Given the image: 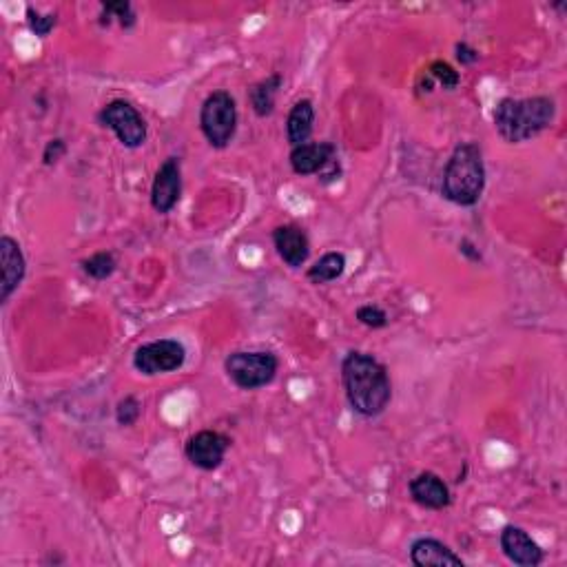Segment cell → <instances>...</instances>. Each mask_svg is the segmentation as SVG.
<instances>
[{
  "label": "cell",
  "mask_w": 567,
  "mask_h": 567,
  "mask_svg": "<svg viewBox=\"0 0 567 567\" xmlns=\"http://www.w3.org/2000/svg\"><path fill=\"white\" fill-rule=\"evenodd\" d=\"M67 153V144L56 138V140H49L47 142V147H45V153H43V162L47 164V167H51V164H56L60 158H63Z\"/></svg>",
  "instance_id": "cell-25"
},
{
  "label": "cell",
  "mask_w": 567,
  "mask_h": 567,
  "mask_svg": "<svg viewBox=\"0 0 567 567\" xmlns=\"http://www.w3.org/2000/svg\"><path fill=\"white\" fill-rule=\"evenodd\" d=\"M118 18V23L131 29L136 25V12H133V5L127 0H118V3H102V14H100V25H111V20Z\"/></svg>",
  "instance_id": "cell-20"
},
{
  "label": "cell",
  "mask_w": 567,
  "mask_h": 567,
  "mask_svg": "<svg viewBox=\"0 0 567 567\" xmlns=\"http://www.w3.org/2000/svg\"><path fill=\"white\" fill-rule=\"evenodd\" d=\"M315 125V107L311 100H297L286 118V138L291 147L311 142Z\"/></svg>",
  "instance_id": "cell-16"
},
{
  "label": "cell",
  "mask_w": 567,
  "mask_h": 567,
  "mask_svg": "<svg viewBox=\"0 0 567 567\" xmlns=\"http://www.w3.org/2000/svg\"><path fill=\"white\" fill-rule=\"evenodd\" d=\"M459 249H461L463 255L470 257L472 262H479V260H481V253L477 251V246H474L470 240H463V242L459 244Z\"/></svg>",
  "instance_id": "cell-27"
},
{
  "label": "cell",
  "mask_w": 567,
  "mask_h": 567,
  "mask_svg": "<svg viewBox=\"0 0 567 567\" xmlns=\"http://www.w3.org/2000/svg\"><path fill=\"white\" fill-rule=\"evenodd\" d=\"M231 448V439L222 435L218 430H200L187 441V448H184V455L193 463L195 468H200L204 472L218 470L226 450Z\"/></svg>",
  "instance_id": "cell-8"
},
{
  "label": "cell",
  "mask_w": 567,
  "mask_h": 567,
  "mask_svg": "<svg viewBox=\"0 0 567 567\" xmlns=\"http://www.w3.org/2000/svg\"><path fill=\"white\" fill-rule=\"evenodd\" d=\"M408 490L410 499L426 510H443L452 503L450 488L435 472H419L417 477L410 481Z\"/></svg>",
  "instance_id": "cell-14"
},
{
  "label": "cell",
  "mask_w": 567,
  "mask_h": 567,
  "mask_svg": "<svg viewBox=\"0 0 567 567\" xmlns=\"http://www.w3.org/2000/svg\"><path fill=\"white\" fill-rule=\"evenodd\" d=\"M556 105L552 98H503L494 109V127L510 144H521L552 127Z\"/></svg>",
  "instance_id": "cell-2"
},
{
  "label": "cell",
  "mask_w": 567,
  "mask_h": 567,
  "mask_svg": "<svg viewBox=\"0 0 567 567\" xmlns=\"http://www.w3.org/2000/svg\"><path fill=\"white\" fill-rule=\"evenodd\" d=\"M182 195V164L180 158L164 160L151 184V206L160 215L171 213Z\"/></svg>",
  "instance_id": "cell-9"
},
{
  "label": "cell",
  "mask_w": 567,
  "mask_h": 567,
  "mask_svg": "<svg viewBox=\"0 0 567 567\" xmlns=\"http://www.w3.org/2000/svg\"><path fill=\"white\" fill-rule=\"evenodd\" d=\"M98 120L102 127L116 133L122 147L140 149L147 142V122H144L142 113L127 100H111L98 113Z\"/></svg>",
  "instance_id": "cell-6"
},
{
  "label": "cell",
  "mask_w": 567,
  "mask_h": 567,
  "mask_svg": "<svg viewBox=\"0 0 567 567\" xmlns=\"http://www.w3.org/2000/svg\"><path fill=\"white\" fill-rule=\"evenodd\" d=\"M501 550L514 565L534 567L543 563V550L519 525H505L501 532Z\"/></svg>",
  "instance_id": "cell-11"
},
{
  "label": "cell",
  "mask_w": 567,
  "mask_h": 567,
  "mask_svg": "<svg viewBox=\"0 0 567 567\" xmlns=\"http://www.w3.org/2000/svg\"><path fill=\"white\" fill-rule=\"evenodd\" d=\"M140 415H142V404L138 401V397L127 395L125 399L118 401V406H116V421H118V426H122V428L136 426Z\"/></svg>",
  "instance_id": "cell-21"
},
{
  "label": "cell",
  "mask_w": 567,
  "mask_h": 567,
  "mask_svg": "<svg viewBox=\"0 0 567 567\" xmlns=\"http://www.w3.org/2000/svg\"><path fill=\"white\" fill-rule=\"evenodd\" d=\"M342 384L350 408L366 419L379 417L393 399L388 370L370 353L353 350L344 357Z\"/></svg>",
  "instance_id": "cell-1"
},
{
  "label": "cell",
  "mask_w": 567,
  "mask_h": 567,
  "mask_svg": "<svg viewBox=\"0 0 567 567\" xmlns=\"http://www.w3.org/2000/svg\"><path fill=\"white\" fill-rule=\"evenodd\" d=\"M280 362L268 350H237L226 357L224 370L237 388L257 390L271 384Z\"/></svg>",
  "instance_id": "cell-5"
},
{
  "label": "cell",
  "mask_w": 567,
  "mask_h": 567,
  "mask_svg": "<svg viewBox=\"0 0 567 567\" xmlns=\"http://www.w3.org/2000/svg\"><path fill=\"white\" fill-rule=\"evenodd\" d=\"M410 561L426 567V565H457L463 567V559L459 554L452 552L446 543H441L437 539H417L410 545Z\"/></svg>",
  "instance_id": "cell-15"
},
{
  "label": "cell",
  "mask_w": 567,
  "mask_h": 567,
  "mask_svg": "<svg viewBox=\"0 0 567 567\" xmlns=\"http://www.w3.org/2000/svg\"><path fill=\"white\" fill-rule=\"evenodd\" d=\"M282 76L280 74H273L264 80L257 82V85L251 87L249 91V100H251V107L260 118L271 116L275 111V100L277 94H280V87H282Z\"/></svg>",
  "instance_id": "cell-17"
},
{
  "label": "cell",
  "mask_w": 567,
  "mask_h": 567,
  "mask_svg": "<svg viewBox=\"0 0 567 567\" xmlns=\"http://www.w3.org/2000/svg\"><path fill=\"white\" fill-rule=\"evenodd\" d=\"M0 264H3V282H0V302L7 304L16 288L23 284L27 273L25 255L14 237H0Z\"/></svg>",
  "instance_id": "cell-12"
},
{
  "label": "cell",
  "mask_w": 567,
  "mask_h": 567,
  "mask_svg": "<svg viewBox=\"0 0 567 567\" xmlns=\"http://www.w3.org/2000/svg\"><path fill=\"white\" fill-rule=\"evenodd\" d=\"M346 271V255L331 251L319 257V260L306 271V280L311 284H331Z\"/></svg>",
  "instance_id": "cell-18"
},
{
  "label": "cell",
  "mask_w": 567,
  "mask_h": 567,
  "mask_svg": "<svg viewBox=\"0 0 567 567\" xmlns=\"http://www.w3.org/2000/svg\"><path fill=\"white\" fill-rule=\"evenodd\" d=\"M80 266H82V271H85V275L91 277V280L102 282V280H107V277L116 273L118 262H116V255H113V253L100 251V253H94L91 257H87V260H82Z\"/></svg>",
  "instance_id": "cell-19"
},
{
  "label": "cell",
  "mask_w": 567,
  "mask_h": 567,
  "mask_svg": "<svg viewBox=\"0 0 567 567\" xmlns=\"http://www.w3.org/2000/svg\"><path fill=\"white\" fill-rule=\"evenodd\" d=\"M486 189V164L481 147L474 142L457 144L443 169L441 193L457 206H474Z\"/></svg>",
  "instance_id": "cell-3"
},
{
  "label": "cell",
  "mask_w": 567,
  "mask_h": 567,
  "mask_svg": "<svg viewBox=\"0 0 567 567\" xmlns=\"http://www.w3.org/2000/svg\"><path fill=\"white\" fill-rule=\"evenodd\" d=\"M187 362V348L178 339H158V342L142 344L133 353V368L147 377L167 375L180 370Z\"/></svg>",
  "instance_id": "cell-7"
},
{
  "label": "cell",
  "mask_w": 567,
  "mask_h": 567,
  "mask_svg": "<svg viewBox=\"0 0 567 567\" xmlns=\"http://www.w3.org/2000/svg\"><path fill=\"white\" fill-rule=\"evenodd\" d=\"M200 129L213 149H226L237 131V105L229 91H213L200 109Z\"/></svg>",
  "instance_id": "cell-4"
},
{
  "label": "cell",
  "mask_w": 567,
  "mask_h": 567,
  "mask_svg": "<svg viewBox=\"0 0 567 567\" xmlns=\"http://www.w3.org/2000/svg\"><path fill=\"white\" fill-rule=\"evenodd\" d=\"M273 244L277 255L282 257V262L291 268H302L311 255V242L308 235L297 224H284L277 226L273 231Z\"/></svg>",
  "instance_id": "cell-13"
},
{
  "label": "cell",
  "mask_w": 567,
  "mask_h": 567,
  "mask_svg": "<svg viewBox=\"0 0 567 567\" xmlns=\"http://www.w3.org/2000/svg\"><path fill=\"white\" fill-rule=\"evenodd\" d=\"M428 76H430L432 80H437L439 85H441L443 89H448V91L457 89L459 82H461L459 71L452 69L448 63H443V60H435V63H432V65L428 67Z\"/></svg>",
  "instance_id": "cell-22"
},
{
  "label": "cell",
  "mask_w": 567,
  "mask_h": 567,
  "mask_svg": "<svg viewBox=\"0 0 567 567\" xmlns=\"http://www.w3.org/2000/svg\"><path fill=\"white\" fill-rule=\"evenodd\" d=\"M457 60L461 65H474L479 60V51L472 49L468 43H457Z\"/></svg>",
  "instance_id": "cell-26"
},
{
  "label": "cell",
  "mask_w": 567,
  "mask_h": 567,
  "mask_svg": "<svg viewBox=\"0 0 567 567\" xmlns=\"http://www.w3.org/2000/svg\"><path fill=\"white\" fill-rule=\"evenodd\" d=\"M27 25L38 38H47L51 29L56 27V16L54 14H40L38 9L27 7Z\"/></svg>",
  "instance_id": "cell-24"
},
{
  "label": "cell",
  "mask_w": 567,
  "mask_h": 567,
  "mask_svg": "<svg viewBox=\"0 0 567 567\" xmlns=\"http://www.w3.org/2000/svg\"><path fill=\"white\" fill-rule=\"evenodd\" d=\"M355 317H357L359 324H364V326H368V328H375V331H377V328H384V326L388 324L386 311H384V308H381V306H377V304L359 306Z\"/></svg>",
  "instance_id": "cell-23"
},
{
  "label": "cell",
  "mask_w": 567,
  "mask_h": 567,
  "mask_svg": "<svg viewBox=\"0 0 567 567\" xmlns=\"http://www.w3.org/2000/svg\"><path fill=\"white\" fill-rule=\"evenodd\" d=\"M288 162L297 175H317L326 173V169L339 171L337 149L331 142H306L293 147Z\"/></svg>",
  "instance_id": "cell-10"
}]
</instances>
